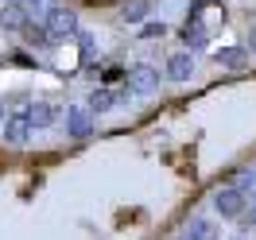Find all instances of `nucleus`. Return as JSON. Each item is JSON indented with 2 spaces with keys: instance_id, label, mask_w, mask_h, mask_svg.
Masks as SVG:
<instances>
[{
  "instance_id": "nucleus-2",
  "label": "nucleus",
  "mask_w": 256,
  "mask_h": 240,
  "mask_svg": "<svg viewBox=\"0 0 256 240\" xmlns=\"http://www.w3.org/2000/svg\"><path fill=\"white\" fill-rule=\"evenodd\" d=\"M50 35H70L74 31V16H70V12H50Z\"/></svg>"
},
{
  "instance_id": "nucleus-11",
  "label": "nucleus",
  "mask_w": 256,
  "mask_h": 240,
  "mask_svg": "<svg viewBox=\"0 0 256 240\" xmlns=\"http://www.w3.org/2000/svg\"><path fill=\"white\" fill-rule=\"evenodd\" d=\"M252 50H256V31H252Z\"/></svg>"
},
{
  "instance_id": "nucleus-10",
  "label": "nucleus",
  "mask_w": 256,
  "mask_h": 240,
  "mask_svg": "<svg viewBox=\"0 0 256 240\" xmlns=\"http://www.w3.org/2000/svg\"><path fill=\"white\" fill-rule=\"evenodd\" d=\"M112 101H116L112 93H97V97H94V109H109Z\"/></svg>"
},
{
  "instance_id": "nucleus-3",
  "label": "nucleus",
  "mask_w": 256,
  "mask_h": 240,
  "mask_svg": "<svg viewBox=\"0 0 256 240\" xmlns=\"http://www.w3.org/2000/svg\"><path fill=\"white\" fill-rule=\"evenodd\" d=\"M218 209H222L225 217H237V213H240V194H237V190L218 194Z\"/></svg>"
},
{
  "instance_id": "nucleus-5",
  "label": "nucleus",
  "mask_w": 256,
  "mask_h": 240,
  "mask_svg": "<svg viewBox=\"0 0 256 240\" xmlns=\"http://www.w3.org/2000/svg\"><path fill=\"white\" fill-rule=\"evenodd\" d=\"M28 120H32V124H50V120H54V109H50V105H35V109L28 112Z\"/></svg>"
},
{
  "instance_id": "nucleus-7",
  "label": "nucleus",
  "mask_w": 256,
  "mask_h": 240,
  "mask_svg": "<svg viewBox=\"0 0 256 240\" xmlns=\"http://www.w3.org/2000/svg\"><path fill=\"white\" fill-rule=\"evenodd\" d=\"M218 62H225V66H244V50H225V54H218Z\"/></svg>"
},
{
  "instance_id": "nucleus-12",
  "label": "nucleus",
  "mask_w": 256,
  "mask_h": 240,
  "mask_svg": "<svg viewBox=\"0 0 256 240\" xmlns=\"http://www.w3.org/2000/svg\"><path fill=\"white\" fill-rule=\"evenodd\" d=\"M252 221H256V213H252Z\"/></svg>"
},
{
  "instance_id": "nucleus-9",
  "label": "nucleus",
  "mask_w": 256,
  "mask_h": 240,
  "mask_svg": "<svg viewBox=\"0 0 256 240\" xmlns=\"http://www.w3.org/2000/svg\"><path fill=\"white\" fill-rule=\"evenodd\" d=\"M144 12H148V4H144V0H132V4H124V16H128V19H140Z\"/></svg>"
},
{
  "instance_id": "nucleus-1",
  "label": "nucleus",
  "mask_w": 256,
  "mask_h": 240,
  "mask_svg": "<svg viewBox=\"0 0 256 240\" xmlns=\"http://www.w3.org/2000/svg\"><path fill=\"white\" fill-rule=\"evenodd\" d=\"M28 132H32V120H28V116H12V120L4 124L8 144H28Z\"/></svg>"
},
{
  "instance_id": "nucleus-4",
  "label": "nucleus",
  "mask_w": 256,
  "mask_h": 240,
  "mask_svg": "<svg viewBox=\"0 0 256 240\" xmlns=\"http://www.w3.org/2000/svg\"><path fill=\"white\" fill-rule=\"evenodd\" d=\"M132 78H136V89H140V93L156 89V70H152V66H136V74H132Z\"/></svg>"
},
{
  "instance_id": "nucleus-8",
  "label": "nucleus",
  "mask_w": 256,
  "mask_h": 240,
  "mask_svg": "<svg viewBox=\"0 0 256 240\" xmlns=\"http://www.w3.org/2000/svg\"><path fill=\"white\" fill-rule=\"evenodd\" d=\"M70 128L78 132V136H86V128H90V120H86V112L74 109V116H70Z\"/></svg>"
},
{
  "instance_id": "nucleus-6",
  "label": "nucleus",
  "mask_w": 256,
  "mask_h": 240,
  "mask_svg": "<svg viewBox=\"0 0 256 240\" xmlns=\"http://www.w3.org/2000/svg\"><path fill=\"white\" fill-rule=\"evenodd\" d=\"M186 74H190V58H186V54H175V58H171V78H186Z\"/></svg>"
}]
</instances>
